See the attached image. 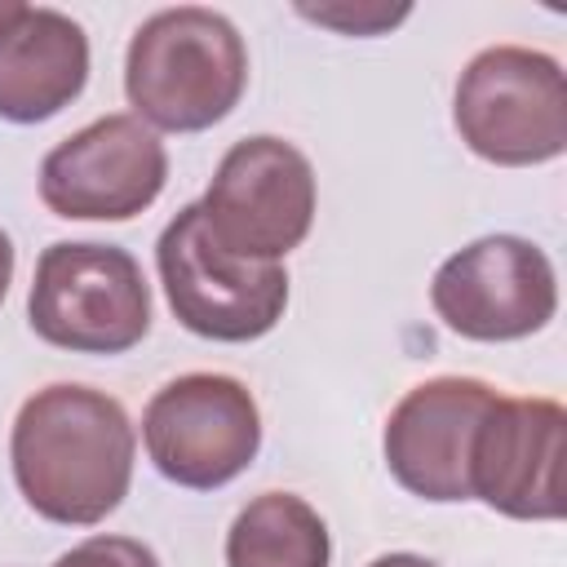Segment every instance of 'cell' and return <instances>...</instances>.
<instances>
[{"label": "cell", "instance_id": "obj_6", "mask_svg": "<svg viewBox=\"0 0 567 567\" xmlns=\"http://www.w3.org/2000/svg\"><path fill=\"white\" fill-rule=\"evenodd\" d=\"M142 443L168 483L213 492L252 465L261 447V412L244 381L226 372H186L151 394Z\"/></svg>", "mask_w": 567, "mask_h": 567}, {"label": "cell", "instance_id": "obj_9", "mask_svg": "<svg viewBox=\"0 0 567 567\" xmlns=\"http://www.w3.org/2000/svg\"><path fill=\"white\" fill-rule=\"evenodd\" d=\"M168 182V151L137 115H102L40 164V199L66 221H128Z\"/></svg>", "mask_w": 567, "mask_h": 567}, {"label": "cell", "instance_id": "obj_17", "mask_svg": "<svg viewBox=\"0 0 567 567\" xmlns=\"http://www.w3.org/2000/svg\"><path fill=\"white\" fill-rule=\"evenodd\" d=\"M9 284H13V239L0 230V301H4Z\"/></svg>", "mask_w": 567, "mask_h": 567}, {"label": "cell", "instance_id": "obj_18", "mask_svg": "<svg viewBox=\"0 0 567 567\" xmlns=\"http://www.w3.org/2000/svg\"><path fill=\"white\" fill-rule=\"evenodd\" d=\"M18 9H22L18 0H0V31H4V27H9L13 18H18Z\"/></svg>", "mask_w": 567, "mask_h": 567}, {"label": "cell", "instance_id": "obj_4", "mask_svg": "<svg viewBox=\"0 0 567 567\" xmlns=\"http://www.w3.org/2000/svg\"><path fill=\"white\" fill-rule=\"evenodd\" d=\"M452 120L461 142L487 164H549L567 151L563 66L549 53L523 44L483 49L456 80Z\"/></svg>", "mask_w": 567, "mask_h": 567}, {"label": "cell", "instance_id": "obj_15", "mask_svg": "<svg viewBox=\"0 0 567 567\" xmlns=\"http://www.w3.org/2000/svg\"><path fill=\"white\" fill-rule=\"evenodd\" d=\"M53 567H159L155 549L133 536H89L66 549Z\"/></svg>", "mask_w": 567, "mask_h": 567}, {"label": "cell", "instance_id": "obj_7", "mask_svg": "<svg viewBox=\"0 0 567 567\" xmlns=\"http://www.w3.org/2000/svg\"><path fill=\"white\" fill-rule=\"evenodd\" d=\"M199 208L226 252L248 261H279L310 235L315 168L284 137H244L221 155Z\"/></svg>", "mask_w": 567, "mask_h": 567}, {"label": "cell", "instance_id": "obj_3", "mask_svg": "<svg viewBox=\"0 0 567 567\" xmlns=\"http://www.w3.org/2000/svg\"><path fill=\"white\" fill-rule=\"evenodd\" d=\"M31 332L71 354H124L151 328V288L120 244L62 239L35 261L27 292Z\"/></svg>", "mask_w": 567, "mask_h": 567}, {"label": "cell", "instance_id": "obj_2", "mask_svg": "<svg viewBox=\"0 0 567 567\" xmlns=\"http://www.w3.org/2000/svg\"><path fill=\"white\" fill-rule=\"evenodd\" d=\"M248 84V49L217 9L177 4L151 13L124 58L128 106L164 133H199L221 124Z\"/></svg>", "mask_w": 567, "mask_h": 567}, {"label": "cell", "instance_id": "obj_8", "mask_svg": "<svg viewBox=\"0 0 567 567\" xmlns=\"http://www.w3.org/2000/svg\"><path fill=\"white\" fill-rule=\"evenodd\" d=\"M430 306L465 341H523L554 319L558 279L532 239L483 235L434 270Z\"/></svg>", "mask_w": 567, "mask_h": 567}, {"label": "cell", "instance_id": "obj_16", "mask_svg": "<svg viewBox=\"0 0 567 567\" xmlns=\"http://www.w3.org/2000/svg\"><path fill=\"white\" fill-rule=\"evenodd\" d=\"M368 567H439V563L425 558V554H381V558H372Z\"/></svg>", "mask_w": 567, "mask_h": 567}, {"label": "cell", "instance_id": "obj_1", "mask_svg": "<svg viewBox=\"0 0 567 567\" xmlns=\"http://www.w3.org/2000/svg\"><path fill=\"white\" fill-rule=\"evenodd\" d=\"M137 439L128 412L93 385H44L13 421L9 461L22 501L62 527H93L133 483Z\"/></svg>", "mask_w": 567, "mask_h": 567}, {"label": "cell", "instance_id": "obj_13", "mask_svg": "<svg viewBox=\"0 0 567 567\" xmlns=\"http://www.w3.org/2000/svg\"><path fill=\"white\" fill-rule=\"evenodd\" d=\"M332 536L319 509L292 492L248 501L226 532V567H328Z\"/></svg>", "mask_w": 567, "mask_h": 567}, {"label": "cell", "instance_id": "obj_12", "mask_svg": "<svg viewBox=\"0 0 567 567\" xmlns=\"http://www.w3.org/2000/svg\"><path fill=\"white\" fill-rule=\"evenodd\" d=\"M89 35L58 9L22 4L0 31V120L40 124L84 93Z\"/></svg>", "mask_w": 567, "mask_h": 567}, {"label": "cell", "instance_id": "obj_14", "mask_svg": "<svg viewBox=\"0 0 567 567\" xmlns=\"http://www.w3.org/2000/svg\"><path fill=\"white\" fill-rule=\"evenodd\" d=\"M301 18L319 22V27H332L341 35H381L390 27H399L412 9L408 4H350V0H337V4H297Z\"/></svg>", "mask_w": 567, "mask_h": 567}, {"label": "cell", "instance_id": "obj_11", "mask_svg": "<svg viewBox=\"0 0 567 567\" xmlns=\"http://www.w3.org/2000/svg\"><path fill=\"white\" fill-rule=\"evenodd\" d=\"M563 443H567L563 403L496 394V403L487 408L474 434L470 496L523 523L563 518Z\"/></svg>", "mask_w": 567, "mask_h": 567}, {"label": "cell", "instance_id": "obj_5", "mask_svg": "<svg viewBox=\"0 0 567 567\" xmlns=\"http://www.w3.org/2000/svg\"><path fill=\"white\" fill-rule=\"evenodd\" d=\"M155 266L177 323L204 341H257L288 306V270L226 252L199 204H186L155 244Z\"/></svg>", "mask_w": 567, "mask_h": 567}, {"label": "cell", "instance_id": "obj_10", "mask_svg": "<svg viewBox=\"0 0 567 567\" xmlns=\"http://www.w3.org/2000/svg\"><path fill=\"white\" fill-rule=\"evenodd\" d=\"M496 403V390L478 377H434L412 385L385 421V465L421 501L452 505L470 496L474 434Z\"/></svg>", "mask_w": 567, "mask_h": 567}]
</instances>
